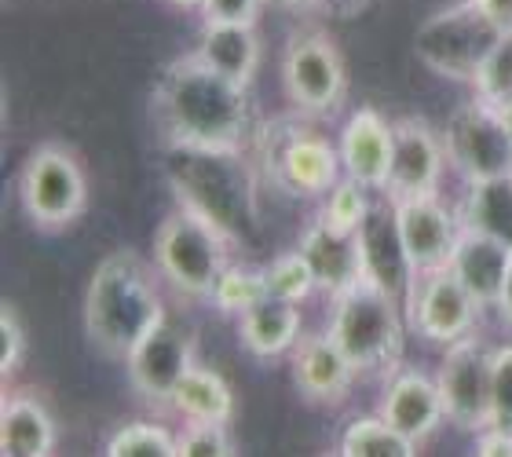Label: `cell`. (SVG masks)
I'll use <instances>...</instances> for the list:
<instances>
[{
  "label": "cell",
  "instance_id": "1",
  "mask_svg": "<svg viewBox=\"0 0 512 457\" xmlns=\"http://www.w3.org/2000/svg\"><path fill=\"white\" fill-rule=\"evenodd\" d=\"M150 121L165 150H249L260 132L249 88L216 74L194 48L158 70L150 88Z\"/></svg>",
  "mask_w": 512,
  "mask_h": 457
},
{
  "label": "cell",
  "instance_id": "2",
  "mask_svg": "<svg viewBox=\"0 0 512 457\" xmlns=\"http://www.w3.org/2000/svg\"><path fill=\"white\" fill-rule=\"evenodd\" d=\"M154 260H143L136 249H114L103 256L85 289V333L92 348L107 359L125 362L143 337L169 315Z\"/></svg>",
  "mask_w": 512,
  "mask_h": 457
},
{
  "label": "cell",
  "instance_id": "3",
  "mask_svg": "<svg viewBox=\"0 0 512 457\" xmlns=\"http://www.w3.org/2000/svg\"><path fill=\"white\" fill-rule=\"evenodd\" d=\"M165 180L172 202L205 216L213 227L235 242L249 245L260 234V209H256V180L260 169L249 150H165Z\"/></svg>",
  "mask_w": 512,
  "mask_h": 457
},
{
  "label": "cell",
  "instance_id": "4",
  "mask_svg": "<svg viewBox=\"0 0 512 457\" xmlns=\"http://www.w3.org/2000/svg\"><path fill=\"white\" fill-rule=\"evenodd\" d=\"M326 333L344 351V359L352 362V370L359 377L384 381L388 373L403 366L410 326H406L403 300L359 278L330 297Z\"/></svg>",
  "mask_w": 512,
  "mask_h": 457
},
{
  "label": "cell",
  "instance_id": "5",
  "mask_svg": "<svg viewBox=\"0 0 512 457\" xmlns=\"http://www.w3.org/2000/svg\"><path fill=\"white\" fill-rule=\"evenodd\" d=\"M235 242L220 227H213L205 216L172 205L161 216L154 242H150V260L158 267L161 282L187 300H209L216 278L231 264Z\"/></svg>",
  "mask_w": 512,
  "mask_h": 457
},
{
  "label": "cell",
  "instance_id": "6",
  "mask_svg": "<svg viewBox=\"0 0 512 457\" xmlns=\"http://www.w3.org/2000/svg\"><path fill=\"white\" fill-rule=\"evenodd\" d=\"M249 150L256 154V169L293 198L319 202L344 176L341 150L330 136H322L311 117L260 128Z\"/></svg>",
  "mask_w": 512,
  "mask_h": 457
},
{
  "label": "cell",
  "instance_id": "7",
  "mask_svg": "<svg viewBox=\"0 0 512 457\" xmlns=\"http://www.w3.org/2000/svg\"><path fill=\"white\" fill-rule=\"evenodd\" d=\"M498 37L502 30L483 15L476 0H450L417 26L414 55L428 74L469 88Z\"/></svg>",
  "mask_w": 512,
  "mask_h": 457
},
{
  "label": "cell",
  "instance_id": "8",
  "mask_svg": "<svg viewBox=\"0 0 512 457\" xmlns=\"http://www.w3.org/2000/svg\"><path fill=\"white\" fill-rule=\"evenodd\" d=\"M19 209L41 231H66L88 209V172L63 143H41L26 154L15 180Z\"/></svg>",
  "mask_w": 512,
  "mask_h": 457
},
{
  "label": "cell",
  "instance_id": "9",
  "mask_svg": "<svg viewBox=\"0 0 512 457\" xmlns=\"http://www.w3.org/2000/svg\"><path fill=\"white\" fill-rule=\"evenodd\" d=\"M278 81L289 107L300 117L322 121L337 114L348 96V63L326 30H297L282 52Z\"/></svg>",
  "mask_w": 512,
  "mask_h": 457
},
{
  "label": "cell",
  "instance_id": "10",
  "mask_svg": "<svg viewBox=\"0 0 512 457\" xmlns=\"http://www.w3.org/2000/svg\"><path fill=\"white\" fill-rule=\"evenodd\" d=\"M439 132L447 147V165L461 180V187L512 172V136L502 110L469 99L447 117V125Z\"/></svg>",
  "mask_w": 512,
  "mask_h": 457
},
{
  "label": "cell",
  "instance_id": "11",
  "mask_svg": "<svg viewBox=\"0 0 512 457\" xmlns=\"http://www.w3.org/2000/svg\"><path fill=\"white\" fill-rule=\"evenodd\" d=\"M491 348L480 333H469L461 341L443 348L436 366V384L443 395L447 425L454 432L476 436L491 425Z\"/></svg>",
  "mask_w": 512,
  "mask_h": 457
},
{
  "label": "cell",
  "instance_id": "12",
  "mask_svg": "<svg viewBox=\"0 0 512 457\" xmlns=\"http://www.w3.org/2000/svg\"><path fill=\"white\" fill-rule=\"evenodd\" d=\"M403 311L410 333H417L421 341L436 344V348H447V344L476 333L483 315L476 297L461 286V278L450 267L421 271L414 278L410 293H406Z\"/></svg>",
  "mask_w": 512,
  "mask_h": 457
},
{
  "label": "cell",
  "instance_id": "13",
  "mask_svg": "<svg viewBox=\"0 0 512 457\" xmlns=\"http://www.w3.org/2000/svg\"><path fill=\"white\" fill-rule=\"evenodd\" d=\"M194 362H198V337H194V330H187L183 322L165 315L125 359L128 384L136 388L143 403L169 410L176 384L183 381V373L191 370Z\"/></svg>",
  "mask_w": 512,
  "mask_h": 457
},
{
  "label": "cell",
  "instance_id": "14",
  "mask_svg": "<svg viewBox=\"0 0 512 457\" xmlns=\"http://www.w3.org/2000/svg\"><path fill=\"white\" fill-rule=\"evenodd\" d=\"M447 147L443 132L432 128L425 117H395V150L392 176H388V198H425L443 194L447 176Z\"/></svg>",
  "mask_w": 512,
  "mask_h": 457
},
{
  "label": "cell",
  "instance_id": "15",
  "mask_svg": "<svg viewBox=\"0 0 512 457\" xmlns=\"http://www.w3.org/2000/svg\"><path fill=\"white\" fill-rule=\"evenodd\" d=\"M355 245H359V267H363L366 282H374L384 293L406 300L417 271L410 264L403 231H399V216H395V202L388 194L374 198V209L366 213L363 227L355 231Z\"/></svg>",
  "mask_w": 512,
  "mask_h": 457
},
{
  "label": "cell",
  "instance_id": "16",
  "mask_svg": "<svg viewBox=\"0 0 512 457\" xmlns=\"http://www.w3.org/2000/svg\"><path fill=\"white\" fill-rule=\"evenodd\" d=\"M377 414L392 428H399L406 439H414L417 447L432 443L439 436V428L447 425V410H443L436 373L414 370V366L392 370L384 377Z\"/></svg>",
  "mask_w": 512,
  "mask_h": 457
},
{
  "label": "cell",
  "instance_id": "17",
  "mask_svg": "<svg viewBox=\"0 0 512 457\" xmlns=\"http://www.w3.org/2000/svg\"><path fill=\"white\" fill-rule=\"evenodd\" d=\"M395 216H399V231H403L406 253H410V264H414L417 275L450 264V253H454L461 234L458 205H450L443 194L399 198Z\"/></svg>",
  "mask_w": 512,
  "mask_h": 457
},
{
  "label": "cell",
  "instance_id": "18",
  "mask_svg": "<svg viewBox=\"0 0 512 457\" xmlns=\"http://www.w3.org/2000/svg\"><path fill=\"white\" fill-rule=\"evenodd\" d=\"M289 377L293 388L308 406L319 410H333V406L348 403L359 373L352 370V362L344 359V351L333 344L326 330L322 333H304L300 344L289 355Z\"/></svg>",
  "mask_w": 512,
  "mask_h": 457
},
{
  "label": "cell",
  "instance_id": "19",
  "mask_svg": "<svg viewBox=\"0 0 512 457\" xmlns=\"http://www.w3.org/2000/svg\"><path fill=\"white\" fill-rule=\"evenodd\" d=\"M344 176L359 180L374 194L388 191L392 176V150H395V121L377 107H359L344 117V128L337 136Z\"/></svg>",
  "mask_w": 512,
  "mask_h": 457
},
{
  "label": "cell",
  "instance_id": "20",
  "mask_svg": "<svg viewBox=\"0 0 512 457\" xmlns=\"http://www.w3.org/2000/svg\"><path fill=\"white\" fill-rule=\"evenodd\" d=\"M59 447V425L41 395L8 388L0 399V454L4 457H52Z\"/></svg>",
  "mask_w": 512,
  "mask_h": 457
},
{
  "label": "cell",
  "instance_id": "21",
  "mask_svg": "<svg viewBox=\"0 0 512 457\" xmlns=\"http://www.w3.org/2000/svg\"><path fill=\"white\" fill-rule=\"evenodd\" d=\"M509 260H512L509 245H502L491 234L461 227L458 245H454L447 267L461 278V286L469 289L483 311H494V304L502 297L505 275H509Z\"/></svg>",
  "mask_w": 512,
  "mask_h": 457
},
{
  "label": "cell",
  "instance_id": "22",
  "mask_svg": "<svg viewBox=\"0 0 512 457\" xmlns=\"http://www.w3.org/2000/svg\"><path fill=\"white\" fill-rule=\"evenodd\" d=\"M235 322L242 348L260 362L289 359L293 348L300 344V337H304V311H300V304L271 297V293L260 304H253L246 315H238Z\"/></svg>",
  "mask_w": 512,
  "mask_h": 457
},
{
  "label": "cell",
  "instance_id": "23",
  "mask_svg": "<svg viewBox=\"0 0 512 457\" xmlns=\"http://www.w3.org/2000/svg\"><path fill=\"white\" fill-rule=\"evenodd\" d=\"M194 52L205 66H213L216 74L235 81L242 88H253L260 74V30L256 22H202Z\"/></svg>",
  "mask_w": 512,
  "mask_h": 457
},
{
  "label": "cell",
  "instance_id": "24",
  "mask_svg": "<svg viewBox=\"0 0 512 457\" xmlns=\"http://www.w3.org/2000/svg\"><path fill=\"white\" fill-rule=\"evenodd\" d=\"M297 249L308 256L322 297H333V293H341V289H348L352 282L363 278L355 234H337L326 224H319V220H311V224L300 231Z\"/></svg>",
  "mask_w": 512,
  "mask_h": 457
},
{
  "label": "cell",
  "instance_id": "25",
  "mask_svg": "<svg viewBox=\"0 0 512 457\" xmlns=\"http://www.w3.org/2000/svg\"><path fill=\"white\" fill-rule=\"evenodd\" d=\"M169 414H176L180 421H224V425H231L235 392H231V384L220 370L194 362L172 392Z\"/></svg>",
  "mask_w": 512,
  "mask_h": 457
},
{
  "label": "cell",
  "instance_id": "26",
  "mask_svg": "<svg viewBox=\"0 0 512 457\" xmlns=\"http://www.w3.org/2000/svg\"><path fill=\"white\" fill-rule=\"evenodd\" d=\"M461 227L483 231L498 238L512 249V172L509 176H494V180L465 183V194L458 202Z\"/></svg>",
  "mask_w": 512,
  "mask_h": 457
},
{
  "label": "cell",
  "instance_id": "27",
  "mask_svg": "<svg viewBox=\"0 0 512 457\" xmlns=\"http://www.w3.org/2000/svg\"><path fill=\"white\" fill-rule=\"evenodd\" d=\"M417 443L406 439L399 428H392L381 414H359L348 421L337 439V454L341 457H414Z\"/></svg>",
  "mask_w": 512,
  "mask_h": 457
},
{
  "label": "cell",
  "instance_id": "28",
  "mask_svg": "<svg viewBox=\"0 0 512 457\" xmlns=\"http://www.w3.org/2000/svg\"><path fill=\"white\" fill-rule=\"evenodd\" d=\"M107 457H180V432L154 421H128L103 443Z\"/></svg>",
  "mask_w": 512,
  "mask_h": 457
},
{
  "label": "cell",
  "instance_id": "29",
  "mask_svg": "<svg viewBox=\"0 0 512 457\" xmlns=\"http://www.w3.org/2000/svg\"><path fill=\"white\" fill-rule=\"evenodd\" d=\"M374 198L377 194L370 191V187H363V183L352 180V176H341L337 187H333L326 198H319V213H315V220L337 234H355L359 227H363L366 213L374 209Z\"/></svg>",
  "mask_w": 512,
  "mask_h": 457
},
{
  "label": "cell",
  "instance_id": "30",
  "mask_svg": "<svg viewBox=\"0 0 512 457\" xmlns=\"http://www.w3.org/2000/svg\"><path fill=\"white\" fill-rule=\"evenodd\" d=\"M267 297V278H264V267H249V264H227V271L216 278L213 293H209V304H213L220 315H246L253 304Z\"/></svg>",
  "mask_w": 512,
  "mask_h": 457
},
{
  "label": "cell",
  "instance_id": "31",
  "mask_svg": "<svg viewBox=\"0 0 512 457\" xmlns=\"http://www.w3.org/2000/svg\"><path fill=\"white\" fill-rule=\"evenodd\" d=\"M267 278V293L282 300H293V304H308L315 293H319V282H315V271H311L308 256L300 253L297 245L278 253L271 264L264 267Z\"/></svg>",
  "mask_w": 512,
  "mask_h": 457
},
{
  "label": "cell",
  "instance_id": "32",
  "mask_svg": "<svg viewBox=\"0 0 512 457\" xmlns=\"http://www.w3.org/2000/svg\"><path fill=\"white\" fill-rule=\"evenodd\" d=\"M472 99H480L487 107L505 110L512 103V30L498 37L491 55L483 59L480 74L472 81Z\"/></svg>",
  "mask_w": 512,
  "mask_h": 457
},
{
  "label": "cell",
  "instance_id": "33",
  "mask_svg": "<svg viewBox=\"0 0 512 457\" xmlns=\"http://www.w3.org/2000/svg\"><path fill=\"white\" fill-rule=\"evenodd\" d=\"M235 436L224 421H183L180 457H235Z\"/></svg>",
  "mask_w": 512,
  "mask_h": 457
},
{
  "label": "cell",
  "instance_id": "34",
  "mask_svg": "<svg viewBox=\"0 0 512 457\" xmlns=\"http://www.w3.org/2000/svg\"><path fill=\"white\" fill-rule=\"evenodd\" d=\"M26 355H30L26 319H22L11 300H4L0 304V373H4V381H11L26 366Z\"/></svg>",
  "mask_w": 512,
  "mask_h": 457
},
{
  "label": "cell",
  "instance_id": "35",
  "mask_svg": "<svg viewBox=\"0 0 512 457\" xmlns=\"http://www.w3.org/2000/svg\"><path fill=\"white\" fill-rule=\"evenodd\" d=\"M491 425L512 432V344L491 348Z\"/></svg>",
  "mask_w": 512,
  "mask_h": 457
},
{
  "label": "cell",
  "instance_id": "36",
  "mask_svg": "<svg viewBox=\"0 0 512 457\" xmlns=\"http://www.w3.org/2000/svg\"><path fill=\"white\" fill-rule=\"evenodd\" d=\"M271 0H205L202 22H260V11Z\"/></svg>",
  "mask_w": 512,
  "mask_h": 457
},
{
  "label": "cell",
  "instance_id": "37",
  "mask_svg": "<svg viewBox=\"0 0 512 457\" xmlns=\"http://www.w3.org/2000/svg\"><path fill=\"white\" fill-rule=\"evenodd\" d=\"M476 457H512V432L509 428H498V425H487L483 432L472 436Z\"/></svg>",
  "mask_w": 512,
  "mask_h": 457
},
{
  "label": "cell",
  "instance_id": "38",
  "mask_svg": "<svg viewBox=\"0 0 512 457\" xmlns=\"http://www.w3.org/2000/svg\"><path fill=\"white\" fill-rule=\"evenodd\" d=\"M476 4H480L483 15H487L502 33L512 30V0H476Z\"/></svg>",
  "mask_w": 512,
  "mask_h": 457
},
{
  "label": "cell",
  "instance_id": "39",
  "mask_svg": "<svg viewBox=\"0 0 512 457\" xmlns=\"http://www.w3.org/2000/svg\"><path fill=\"white\" fill-rule=\"evenodd\" d=\"M494 311H498V319L505 322L512 330V260H509V275H505V286H502V297H498V304H494Z\"/></svg>",
  "mask_w": 512,
  "mask_h": 457
},
{
  "label": "cell",
  "instance_id": "40",
  "mask_svg": "<svg viewBox=\"0 0 512 457\" xmlns=\"http://www.w3.org/2000/svg\"><path fill=\"white\" fill-rule=\"evenodd\" d=\"M165 4H172V8H180V11H202L205 0H165Z\"/></svg>",
  "mask_w": 512,
  "mask_h": 457
},
{
  "label": "cell",
  "instance_id": "41",
  "mask_svg": "<svg viewBox=\"0 0 512 457\" xmlns=\"http://www.w3.org/2000/svg\"><path fill=\"white\" fill-rule=\"evenodd\" d=\"M271 4H282V8H311V4H319V0H271Z\"/></svg>",
  "mask_w": 512,
  "mask_h": 457
},
{
  "label": "cell",
  "instance_id": "42",
  "mask_svg": "<svg viewBox=\"0 0 512 457\" xmlns=\"http://www.w3.org/2000/svg\"><path fill=\"white\" fill-rule=\"evenodd\" d=\"M502 117H505V125H509V136H512V103H509V107L502 110Z\"/></svg>",
  "mask_w": 512,
  "mask_h": 457
}]
</instances>
